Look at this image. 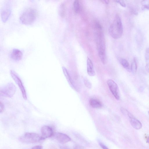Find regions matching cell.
<instances>
[{
  "label": "cell",
  "mask_w": 149,
  "mask_h": 149,
  "mask_svg": "<svg viewBox=\"0 0 149 149\" xmlns=\"http://www.w3.org/2000/svg\"><path fill=\"white\" fill-rule=\"evenodd\" d=\"M95 33L98 55L102 63L105 64L107 62V58L105 41L103 31L96 32Z\"/></svg>",
  "instance_id": "obj_1"
},
{
  "label": "cell",
  "mask_w": 149,
  "mask_h": 149,
  "mask_svg": "<svg viewBox=\"0 0 149 149\" xmlns=\"http://www.w3.org/2000/svg\"><path fill=\"white\" fill-rule=\"evenodd\" d=\"M110 36L115 39L120 38L122 36L123 29L122 21L119 15L116 14L109 28Z\"/></svg>",
  "instance_id": "obj_2"
},
{
  "label": "cell",
  "mask_w": 149,
  "mask_h": 149,
  "mask_svg": "<svg viewBox=\"0 0 149 149\" xmlns=\"http://www.w3.org/2000/svg\"><path fill=\"white\" fill-rule=\"evenodd\" d=\"M37 11L33 8H29L25 10L19 17L21 22L24 24L28 25L33 23L37 16Z\"/></svg>",
  "instance_id": "obj_3"
},
{
  "label": "cell",
  "mask_w": 149,
  "mask_h": 149,
  "mask_svg": "<svg viewBox=\"0 0 149 149\" xmlns=\"http://www.w3.org/2000/svg\"><path fill=\"white\" fill-rule=\"evenodd\" d=\"M16 90L15 85L12 82H9L0 88V95L4 97H11L15 94Z\"/></svg>",
  "instance_id": "obj_4"
},
{
  "label": "cell",
  "mask_w": 149,
  "mask_h": 149,
  "mask_svg": "<svg viewBox=\"0 0 149 149\" xmlns=\"http://www.w3.org/2000/svg\"><path fill=\"white\" fill-rule=\"evenodd\" d=\"M20 141L26 143H34L41 141V136L34 133L26 132L19 138Z\"/></svg>",
  "instance_id": "obj_5"
},
{
  "label": "cell",
  "mask_w": 149,
  "mask_h": 149,
  "mask_svg": "<svg viewBox=\"0 0 149 149\" xmlns=\"http://www.w3.org/2000/svg\"><path fill=\"white\" fill-rule=\"evenodd\" d=\"M10 74L11 77L17 84L21 92L23 98L25 100L27 99L26 91L22 82L17 74L14 70H11Z\"/></svg>",
  "instance_id": "obj_6"
},
{
  "label": "cell",
  "mask_w": 149,
  "mask_h": 149,
  "mask_svg": "<svg viewBox=\"0 0 149 149\" xmlns=\"http://www.w3.org/2000/svg\"><path fill=\"white\" fill-rule=\"evenodd\" d=\"M107 84L110 91L115 98L117 100L120 99L118 87L116 83L112 79L107 81Z\"/></svg>",
  "instance_id": "obj_7"
},
{
  "label": "cell",
  "mask_w": 149,
  "mask_h": 149,
  "mask_svg": "<svg viewBox=\"0 0 149 149\" xmlns=\"http://www.w3.org/2000/svg\"><path fill=\"white\" fill-rule=\"evenodd\" d=\"M41 140L52 136L54 135L52 128L48 126H43L41 129Z\"/></svg>",
  "instance_id": "obj_8"
},
{
  "label": "cell",
  "mask_w": 149,
  "mask_h": 149,
  "mask_svg": "<svg viewBox=\"0 0 149 149\" xmlns=\"http://www.w3.org/2000/svg\"><path fill=\"white\" fill-rule=\"evenodd\" d=\"M54 135L55 138L61 143H65L71 140V138L68 135L63 133H56Z\"/></svg>",
  "instance_id": "obj_9"
},
{
  "label": "cell",
  "mask_w": 149,
  "mask_h": 149,
  "mask_svg": "<svg viewBox=\"0 0 149 149\" xmlns=\"http://www.w3.org/2000/svg\"><path fill=\"white\" fill-rule=\"evenodd\" d=\"M62 69L63 74L70 87L74 90L78 91L77 90L75 85L72 79L67 70L64 67H62Z\"/></svg>",
  "instance_id": "obj_10"
},
{
  "label": "cell",
  "mask_w": 149,
  "mask_h": 149,
  "mask_svg": "<svg viewBox=\"0 0 149 149\" xmlns=\"http://www.w3.org/2000/svg\"><path fill=\"white\" fill-rule=\"evenodd\" d=\"M23 56L22 52L17 49H14L10 54V57L13 60L18 61L20 60Z\"/></svg>",
  "instance_id": "obj_11"
},
{
  "label": "cell",
  "mask_w": 149,
  "mask_h": 149,
  "mask_svg": "<svg viewBox=\"0 0 149 149\" xmlns=\"http://www.w3.org/2000/svg\"><path fill=\"white\" fill-rule=\"evenodd\" d=\"M87 72L88 74L91 76H94L95 72L94 70L93 64L91 59L88 57L87 60Z\"/></svg>",
  "instance_id": "obj_12"
},
{
  "label": "cell",
  "mask_w": 149,
  "mask_h": 149,
  "mask_svg": "<svg viewBox=\"0 0 149 149\" xmlns=\"http://www.w3.org/2000/svg\"><path fill=\"white\" fill-rule=\"evenodd\" d=\"M129 119L130 124L136 130H139L141 128V123L133 115L129 118Z\"/></svg>",
  "instance_id": "obj_13"
},
{
  "label": "cell",
  "mask_w": 149,
  "mask_h": 149,
  "mask_svg": "<svg viewBox=\"0 0 149 149\" xmlns=\"http://www.w3.org/2000/svg\"><path fill=\"white\" fill-rule=\"evenodd\" d=\"M10 14V11L9 8H3L1 12V17L2 21L6 22L8 19Z\"/></svg>",
  "instance_id": "obj_14"
},
{
  "label": "cell",
  "mask_w": 149,
  "mask_h": 149,
  "mask_svg": "<svg viewBox=\"0 0 149 149\" xmlns=\"http://www.w3.org/2000/svg\"><path fill=\"white\" fill-rule=\"evenodd\" d=\"M89 103L90 106L93 108H99L102 106V104L99 100L94 98L90 99Z\"/></svg>",
  "instance_id": "obj_15"
},
{
  "label": "cell",
  "mask_w": 149,
  "mask_h": 149,
  "mask_svg": "<svg viewBox=\"0 0 149 149\" xmlns=\"http://www.w3.org/2000/svg\"><path fill=\"white\" fill-rule=\"evenodd\" d=\"M120 62L123 67L128 71L130 70L129 63L127 60L123 58H121L120 60Z\"/></svg>",
  "instance_id": "obj_16"
},
{
  "label": "cell",
  "mask_w": 149,
  "mask_h": 149,
  "mask_svg": "<svg viewBox=\"0 0 149 149\" xmlns=\"http://www.w3.org/2000/svg\"><path fill=\"white\" fill-rule=\"evenodd\" d=\"M137 69V64L135 58H134L131 66L130 70L133 74H135Z\"/></svg>",
  "instance_id": "obj_17"
},
{
  "label": "cell",
  "mask_w": 149,
  "mask_h": 149,
  "mask_svg": "<svg viewBox=\"0 0 149 149\" xmlns=\"http://www.w3.org/2000/svg\"><path fill=\"white\" fill-rule=\"evenodd\" d=\"M145 58L146 63V68L149 73V47L146 49L145 54Z\"/></svg>",
  "instance_id": "obj_18"
},
{
  "label": "cell",
  "mask_w": 149,
  "mask_h": 149,
  "mask_svg": "<svg viewBox=\"0 0 149 149\" xmlns=\"http://www.w3.org/2000/svg\"><path fill=\"white\" fill-rule=\"evenodd\" d=\"M73 7L74 11L76 13H79L81 6L79 1L75 0L74 1L73 3Z\"/></svg>",
  "instance_id": "obj_19"
},
{
  "label": "cell",
  "mask_w": 149,
  "mask_h": 149,
  "mask_svg": "<svg viewBox=\"0 0 149 149\" xmlns=\"http://www.w3.org/2000/svg\"><path fill=\"white\" fill-rule=\"evenodd\" d=\"M59 12L61 17H64L65 14V4L63 3L60 5L59 8Z\"/></svg>",
  "instance_id": "obj_20"
},
{
  "label": "cell",
  "mask_w": 149,
  "mask_h": 149,
  "mask_svg": "<svg viewBox=\"0 0 149 149\" xmlns=\"http://www.w3.org/2000/svg\"><path fill=\"white\" fill-rule=\"evenodd\" d=\"M120 111L123 114L127 116L129 118H130L132 115L128 110L124 108H120Z\"/></svg>",
  "instance_id": "obj_21"
},
{
  "label": "cell",
  "mask_w": 149,
  "mask_h": 149,
  "mask_svg": "<svg viewBox=\"0 0 149 149\" xmlns=\"http://www.w3.org/2000/svg\"><path fill=\"white\" fill-rule=\"evenodd\" d=\"M84 83L86 86L89 89H90L92 87V84L90 81L86 78H84Z\"/></svg>",
  "instance_id": "obj_22"
},
{
  "label": "cell",
  "mask_w": 149,
  "mask_h": 149,
  "mask_svg": "<svg viewBox=\"0 0 149 149\" xmlns=\"http://www.w3.org/2000/svg\"><path fill=\"white\" fill-rule=\"evenodd\" d=\"M142 4L145 8L149 10V0L143 1Z\"/></svg>",
  "instance_id": "obj_23"
},
{
  "label": "cell",
  "mask_w": 149,
  "mask_h": 149,
  "mask_svg": "<svg viewBox=\"0 0 149 149\" xmlns=\"http://www.w3.org/2000/svg\"><path fill=\"white\" fill-rule=\"evenodd\" d=\"M115 1L119 3L122 6L125 7L126 6V4L124 1L123 0H116Z\"/></svg>",
  "instance_id": "obj_24"
},
{
  "label": "cell",
  "mask_w": 149,
  "mask_h": 149,
  "mask_svg": "<svg viewBox=\"0 0 149 149\" xmlns=\"http://www.w3.org/2000/svg\"><path fill=\"white\" fill-rule=\"evenodd\" d=\"M4 109V106L3 103L1 101L0 102V112H3Z\"/></svg>",
  "instance_id": "obj_25"
},
{
  "label": "cell",
  "mask_w": 149,
  "mask_h": 149,
  "mask_svg": "<svg viewBox=\"0 0 149 149\" xmlns=\"http://www.w3.org/2000/svg\"><path fill=\"white\" fill-rule=\"evenodd\" d=\"M99 144L100 146L103 149H109L106 146L100 141H98Z\"/></svg>",
  "instance_id": "obj_26"
},
{
  "label": "cell",
  "mask_w": 149,
  "mask_h": 149,
  "mask_svg": "<svg viewBox=\"0 0 149 149\" xmlns=\"http://www.w3.org/2000/svg\"><path fill=\"white\" fill-rule=\"evenodd\" d=\"M31 149H42V147L40 146H36L33 147Z\"/></svg>",
  "instance_id": "obj_27"
},
{
  "label": "cell",
  "mask_w": 149,
  "mask_h": 149,
  "mask_svg": "<svg viewBox=\"0 0 149 149\" xmlns=\"http://www.w3.org/2000/svg\"><path fill=\"white\" fill-rule=\"evenodd\" d=\"M84 147L82 146H75L74 149H84Z\"/></svg>",
  "instance_id": "obj_28"
},
{
  "label": "cell",
  "mask_w": 149,
  "mask_h": 149,
  "mask_svg": "<svg viewBox=\"0 0 149 149\" xmlns=\"http://www.w3.org/2000/svg\"><path fill=\"white\" fill-rule=\"evenodd\" d=\"M104 3H105V4H107L109 3V0H102L101 1Z\"/></svg>",
  "instance_id": "obj_29"
},
{
  "label": "cell",
  "mask_w": 149,
  "mask_h": 149,
  "mask_svg": "<svg viewBox=\"0 0 149 149\" xmlns=\"http://www.w3.org/2000/svg\"><path fill=\"white\" fill-rule=\"evenodd\" d=\"M147 142L149 144V136H148L147 138Z\"/></svg>",
  "instance_id": "obj_30"
},
{
  "label": "cell",
  "mask_w": 149,
  "mask_h": 149,
  "mask_svg": "<svg viewBox=\"0 0 149 149\" xmlns=\"http://www.w3.org/2000/svg\"><path fill=\"white\" fill-rule=\"evenodd\" d=\"M49 149H56V148H55V147H52L50 148H49Z\"/></svg>",
  "instance_id": "obj_31"
},
{
  "label": "cell",
  "mask_w": 149,
  "mask_h": 149,
  "mask_svg": "<svg viewBox=\"0 0 149 149\" xmlns=\"http://www.w3.org/2000/svg\"><path fill=\"white\" fill-rule=\"evenodd\" d=\"M148 114H149V111H148Z\"/></svg>",
  "instance_id": "obj_32"
}]
</instances>
